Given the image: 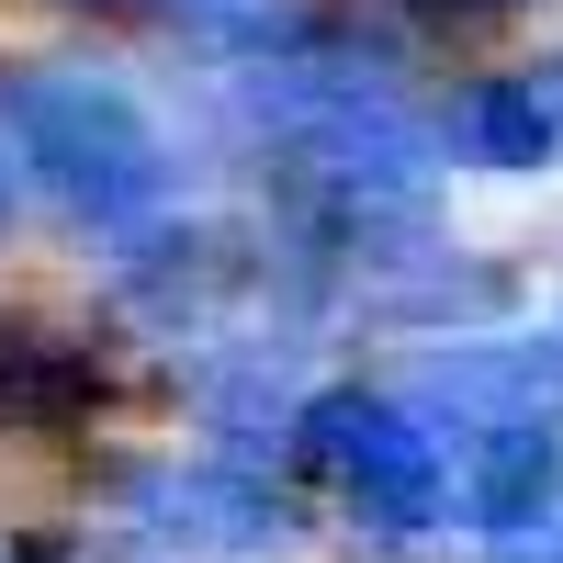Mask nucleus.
Listing matches in <instances>:
<instances>
[{
    "mask_svg": "<svg viewBox=\"0 0 563 563\" xmlns=\"http://www.w3.org/2000/svg\"><path fill=\"white\" fill-rule=\"evenodd\" d=\"M0 124L23 147V180L68 225L90 238H135L158 203H169V135L147 124L124 79H90V68H0Z\"/></svg>",
    "mask_w": 563,
    "mask_h": 563,
    "instance_id": "f257e3e1",
    "label": "nucleus"
},
{
    "mask_svg": "<svg viewBox=\"0 0 563 563\" xmlns=\"http://www.w3.org/2000/svg\"><path fill=\"white\" fill-rule=\"evenodd\" d=\"M102 406V361L34 316H0V429H79Z\"/></svg>",
    "mask_w": 563,
    "mask_h": 563,
    "instance_id": "423d86ee",
    "label": "nucleus"
},
{
    "mask_svg": "<svg viewBox=\"0 0 563 563\" xmlns=\"http://www.w3.org/2000/svg\"><path fill=\"white\" fill-rule=\"evenodd\" d=\"M135 530L180 563H294L305 552V507L238 474V462H169L135 485Z\"/></svg>",
    "mask_w": 563,
    "mask_h": 563,
    "instance_id": "7ed1b4c3",
    "label": "nucleus"
},
{
    "mask_svg": "<svg viewBox=\"0 0 563 563\" xmlns=\"http://www.w3.org/2000/svg\"><path fill=\"white\" fill-rule=\"evenodd\" d=\"M12 214H23V147H12V124H0V238H12Z\"/></svg>",
    "mask_w": 563,
    "mask_h": 563,
    "instance_id": "6e6552de",
    "label": "nucleus"
},
{
    "mask_svg": "<svg viewBox=\"0 0 563 563\" xmlns=\"http://www.w3.org/2000/svg\"><path fill=\"white\" fill-rule=\"evenodd\" d=\"M541 79H552V102H563V68H541Z\"/></svg>",
    "mask_w": 563,
    "mask_h": 563,
    "instance_id": "9d476101",
    "label": "nucleus"
},
{
    "mask_svg": "<svg viewBox=\"0 0 563 563\" xmlns=\"http://www.w3.org/2000/svg\"><path fill=\"white\" fill-rule=\"evenodd\" d=\"M305 462L361 530H440L462 507L451 440L417 395H305Z\"/></svg>",
    "mask_w": 563,
    "mask_h": 563,
    "instance_id": "f03ea898",
    "label": "nucleus"
},
{
    "mask_svg": "<svg viewBox=\"0 0 563 563\" xmlns=\"http://www.w3.org/2000/svg\"><path fill=\"white\" fill-rule=\"evenodd\" d=\"M451 474H462V519H474V530H496V541L541 530V519H552V496H563V440H552V406L462 429V440H451Z\"/></svg>",
    "mask_w": 563,
    "mask_h": 563,
    "instance_id": "20e7f679",
    "label": "nucleus"
},
{
    "mask_svg": "<svg viewBox=\"0 0 563 563\" xmlns=\"http://www.w3.org/2000/svg\"><path fill=\"white\" fill-rule=\"evenodd\" d=\"M68 12H113V23H214L238 0H68Z\"/></svg>",
    "mask_w": 563,
    "mask_h": 563,
    "instance_id": "0eeeda50",
    "label": "nucleus"
},
{
    "mask_svg": "<svg viewBox=\"0 0 563 563\" xmlns=\"http://www.w3.org/2000/svg\"><path fill=\"white\" fill-rule=\"evenodd\" d=\"M451 147L474 158V169H507V180L552 169V158H563V102H552V79H530V68L474 79V90L451 102Z\"/></svg>",
    "mask_w": 563,
    "mask_h": 563,
    "instance_id": "39448f33",
    "label": "nucleus"
},
{
    "mask_svg": "<svg viewBox=\"0 0 563 563\" xmlns=\"http://www.w3.org/2000/svg\"><path fill=\"white\" fill-rule=\"evenodd\" d=\"M496 563H563V530H519V541H507Z\"/></svg>",
    "mask_w": 563,
    "mask_h": 563,
    "instance_id": "1a4fd4ad",
    "label": "nucleus"
},
{
    "mask_svg": "<svg viewBox=\"0 0 563 563\" xmlns=\"http://www.w3.org/2000/svg\"><path fill=\"white\" fill-rule=\"evenodd\" d=\"M0 563H12V552H0Z\"/></svg>",
    "mask_w": 563,
    "mask_h": 563,
    "instance_id": "9b49d317",
    "label": "nucleus"
}]
</instances>
